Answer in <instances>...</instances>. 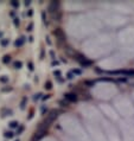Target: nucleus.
I'll return each instance as SVG.
<instances>
[{"label":"nucleus","instance_id":"nucleus-1","mask_svg":"<svg viewBox=\"0 0 134 141\" xmlns=\"http://www.w3.org/2000/svg\"><path fill=\"white\" fill-rule=\"evenodd\" d=\"M74 59H76V61H77V62H78L82 67H84V68H86V67H90V65H91V62H90V61H88L86 57H83L82 55H80V53H77V52H75V53H74Z\"/></svg>","mask_w":134,"mask_h":141},{"label":"nucleus","instance_id":"nucleus-2","mask_svg":"<svg viewBox=\"0 0 134 141\" xmlns=\"http://www.w3.org/2000/svg\"><path fill=\"white\" fill-rule=\"evenodd\" d=\"M59 2L58 1H52V2H50L49 4V6H48V10L51 12V13H57V12H59Z\"/></svg>","mask_w":134,"mask_h":141},{"label":"nucleus","instance_id":"nucleus-3","mask_svg":"<svg viewBox=\"0 0 134 141\" xmlns=\"http://www.w3.org/2000/svg\"><path fill=\"white\" fill-rule=\"evenodd\" d=\"M45 134H48V131H46V129H37L36 134L33 135L32 141H39L42 138L45 136Z\"/></svg>","mask_w":134,"mask_h":141},{"label":"nucleus","instance_id":"nucleus-4","mask_svg":"<svg viewBox=\"0 0 134 141\" xmlns=\"http://www.w3.org/2000/svg\"><path fill=\"white\" fill-rule=\"evenodd\" d=\"M64 100L67 102H76L77 101V95L75 93H67V94H64Z\"/></svg>","mask_w":134,"mask_h":141},{"label":"nucleus","instance_id":"nucleus-5","mask_svg":"<svg viewBox=\"0 0 134 141\" xmlns=\"http://www.w3.org/2000/svg\"><path fill=\"white\" fill-rule=\"evenodd\" d=\"M58 114H59V111L58 110H56V109H52V110H50L49 111V114H48V119L50 120V121H55L56 120V117L58 116Z\"/></svg>","mask_w":134,"mask_h":141},{"label":"nucleus","instance_id":"nucleus-6","mask_svg":"<svg viewBox=\"0 0 134 141\" xmlns=\"http://www.w3.org/2000/svg\"><path fill=\"white\" fill-rule=\"evenodd\" d=\"M54 35L56 36L59 40H65V39H64V38H65V35H64V32H63V30H62V29H55Z\"/></svg>","mask_w":134,"mask_h":141},{"label":"nucleus","instance_id":"nucleus-7","mask_svg":"<svg viewBox=\"0 0 134 141\" xmlns=\"http://www.w3.org/2000/svg\"><path fill=\"white\" fill-rule=\"evenodd\" d=\"M25 37H20V38H18L17 40H16V43H14V45L17 46V47H20V46H23L24 45V43H25Z\"/></svg>","mask_w":134,"mask_h":141},{"label":"nucleus","instance_id":"nucleus-8","mask_svg":"<svg viewBox=\"0 0 134 141\" xmlns=\"http://www.w3.org/2000/svg\"><path fill=\"white\" fill-rule=\"evenodd\" d=\"M119 75H127V76H134V70H122V71H119Z\"/></svg>","mask_w":134,"mask_h":141},{"label":"nucleus","instance_id":"nucleus-9","mask_svg":"<svg viewBox=\"0 0 134 141\" xmlns=\"http://www.w3.org/2000/svg\"><path fill=\"white\" fill-rule=\"evenodd\" d=\"M12 115V110H10V109H2V113H1V116L2 117H5V116H11Z\"/></svg>","mask_w":134,"mask_h":141},{"label":"nucleus","instance_id":"nucleus-10","mask_svg":"<svg viewBox=\"0 0 134 141\" xmlns=\"http://www.w3.org/2000/svg\"><path fill=\"white\" fill-rule=\"evenodd\" d=\"M54 75H55V77L57 78V81L59 82V83H62L63 82V78H62V76H61V72L57 70V71H54Z\"/></svg>","mask_w":134,"mask_h":141},{"label":"nucleus","instance_id":"nucleus-11","mask_svg":"<svg viewBox=\"0 0 134 141\" xmlns=\"http://www.w3.org/2000/svg\"><path fill=\"white\" fill-rule=\"evenodd\" d=\"M10 62H11V56L10 55H5L4 58H2V63L4 64H8Z\"/></svg>","mask_w":134,"mask_h":141},{"label":"nucleus","instance_id":"nucleus-12","mask_svg":"<svg viewBox=\"0 0 134 141\" xmlns=\"http://www.w3.org/2000/svg\"><path fill=\"white\" fill-rule=\"evenodd\" d=\"M4 136H5V138H8V139H12V138L14 136V133H13V132H8V131H6V132L4 133Z\"/></svg>","mask_w":134,"mask_h":141},{"label":"nucleus","instance_id":"nucleus-13","mask_svg":"<svg viewBox=\"0 0 134 141\" xmlns=\"http://www.w3.org/2000/svg\"><path fill=\"white\" fill-rule=\"evenodd\" d=\"M24 129H25V128H24V126H23V125H19V126H18V128H17V133H16V134H17V135H20V134L24 132Z\"/></svg>","mask_w":134,"mask_h":141},{"label":"nucleus","instance_id":"nucleus-14","mask_svg":"<svg viewBox=\"0 0 134 141\" xmlns=\"http://www.w3.org/2000/svg\"><path fill=\"white\" fill-rule=\"evenodd\" d=\"M19 125H20V123H19L18 121H11V122H10V127H11V128H18Z\"/></svg>","mask_w":134,"mask_h":141},{"label":"nucleus","instance_id":"nucleus-15","mask_svg":"<svg viewBox=\"0 0 134 141\" xmlns=\"http://www.w3.org/2000/svg\"><path fill=\"white\" fill-rule=\"evenodd\" d=\"M58 103H59V106L63 107V108H68V107H69V102H67L65 100H61Z\"/></svg>","mask_w":134,"mask_h":141},{"label":"nucleus","instance_id":"nucleus-16","mask_svg":"<svg viewBox=\"0 0 134 141\" xmlns=\"http://www.w3.org/2000/svg\"><path fill=\"white\" fill-rule=\"evenodd\" d=\"M13 67H14V69H21L23 63H21V62H14V63H13Z\"/></svg>","mask_w":134,"mask_h":141},{"label":"nucleus","instance_id":"nucleus-17","mask_svg":"<svg viewBox=\"0 0 134 141\" xmlns=\"http://www.w3.org/2000/svg\"><path fill=\"white\" fill-rule=\"evenodd\" d=\"M42 19H43V23H44L45 25H48V18H46L45 12H42Z\"/></svg>","mask_w":134,"mask_h":141},{"label":"nucleus","instance_id":"nucleus-18","mask_svg":"<svg viewBox=\"0 0 134 141\" xmlns=\"http://www.w3.org/2000/svg\"><path fill=\"white\" fill-rule=\"evenodd\" d=\"M44 87H45V89H48V90H50V89L52 88V83H51L50 81H48V82H45V84H44Z\"/></svg>","mask_w":134,"mask_h":141},{"label":"nucleus","instance_id":"nucleus-19","mask_svg":"<svg viewBox=\"0 0 134 141\" xmlns=\"http://www.w3.org/2000/svg\"><path fill=\"white\" fill-rule=\"evenodd\" d=\"M26 102H27V99H26V97H24V99L21 100V102H20V108H21V109H24V108H25Z\"/></svg>","mask_w":134,"mask_h":141},{"label":"nucleus","instance_id":"nucleus-20","mask_svg":"<svg viewBox=\"0 0 134 141\" xmlns=\"http://www.w3.org/2000/svg\"><path fill=\"white\" fill-rule=\"evenodd\" d=\"M8 43H10V40H8V39H6V38H4V39L1 40V46H4V47H5V46H7V45H8Z\"/></svg>","mask_w":134,"mask_h":141},{"label":"nucleus","instance_id":"nucleus-21","mask_svg":"<svg viewBox=\"0 0 134 141\" xmlns=\"http://www.w3.org/2000/svg\"><path fill=\"white\" fill-rule=\"evenodd\" d=\"M42 96H43V95H42V93H38V94H36V95L33 96V100H34V101H38L39 99H42Z\"/></svg>","mask_w":134,"mask_h":141},{"label":"nucleus","instance_id":"nucleus-22","mask_svg":"<svg viewBox=\"0 0 134 141\" xmlns=\"http://www.w3.org/2000/svg\"><path fill=\"white\" fill-rule=\"evenodd\" d=\"M0 82H1V83H6V82H8V77H7V76H2V77H0Z\"/></svg>","mask_w":134,"mask_h":141},{"label":"nucleus","instance_id":"nucleus-23","mask_svg":"<svg viewBox=\"0 0 134 141\" xmlns=\"http://www.w3.org/2000/svg\"><path fill=\"white\" fill-rule=\"evenodd\" d=\"M11 5H12L13 7H16V8L19 7V2H18V1H11Z\"/></svg>","mask_w":134,"mask_h":141},{"label":"nucleus","instance_id":"nucleus-24","mask_svg":"<svg viewBox=\"0 0 134 141\" xmlns=\"http://www.w3.org/2000/svg\"><path fill=\"white\" fill-rule=\"evenodd\" d=\"M12 89H13V88L8 85V87H6V88H2V89H1V91H4V93H5V91H11Z\"/></svg>","mask_w":134,"mask_h":141},{"label":"nucleus","instance_id":"nucleus-25","mask_svg":"<svg viewBox=\"0 0 134 141\" xmlns=\"http://www.w3.org/2000/svg\"><path fill=\"white\" fill-rule=\"evenodd\" d=\"M32 27H33V24H32V23H30V24L27 25V27H26V30H27L29 32H31V31H32Z\"/></svg>","mask_w":134,"mask_h":141},{"label":"nucleus","instance_id":"nucleus-26","mask_svg":"<svg viewBox=\"0 0 134 141\" xmlns=\"http://www.w3.org/2000/svg\"><path fill=\"white\" fill-rule=\"evenodd\" d=\"M13 23H14V25H16V26H19V24H20V21H19V18H14Z\"/></svg>","mask_w":134,"mask_h":141},{"label":"nucleus","instance_id":"nucleus-27","mask_svg":"<svg viewBox=\"0 0 134 141\" xmlns=\"http://www.w3.org/2000/svg\"><path fill=\"white\" fill-rule=\"evenodd\" d=\"M84 84H86V85H88V87H90V85H93V84H94V81H86V82H84Z\"/></svg>","mask_w":134,"mask_h":141},{"label":"nucleus","instance_id":"nucleus-28","mask_svg":"<svg viewBox=\"0 0 134 141\" xmlns=\"http://www.w3.org/2000/svg\"><path fill=\"white\" fill-rule=\"evenodd\" d=\"M45 111H48V108H45V106H43V107H42V114L44 115V114H45Z\"/></svg>","mask_w":134,"mask_h":141},{"label":"nucleus","instance_id":"nucleus-29","mask_svg":"<svg viewBox=\"0 0 134 141\" xmlns=\"http://www.w3.org/2000/svg\"><path fill=\"white\" fill-rule=\"evenodd\" d=\"M49 99H50V95H49V94H48V95H44V96L42 97V100H44V101H45V100H49Z\"/></svg>","mask_w":134,"mask_h":141},{"label":"nucleus","instance_id":"nucleus-30","mask_svg":"<svg viewBox=\"0 0 134 141\" xmlns=\"http://www.w3.org/2000/svg\"><path fill=\"white\" fill-rule=\"evenodd\" d=\"M29 69H30V70H31V71L33 70V64H32V63H31V62H30V63H29Z\"/></svg>","mask_w":134,"mask_h":141},{"label":"nucleus","instance_id":"nucleus-31","mask_svg":"<svg viewBox=\"0 0 134 141\" xmlns=\"http://www.w3.org/2000/svg\"><path fill=\"white\" fill-rule=\"evenodd\" d=\"M32 14H33L32 10H29V12H27V16H29V17H32Z\"/></svg>","mask_w":134,"mask_h":141},{"label":"nucleus","instance_id":"nucleus-32","mask_svg":"<svg viewBox=\"0 0 134 141\" xmlns=\"http://www.w3.org/2000/svg\"><path fill=\"white\" fill-rule=\"evenodd\" d=\"M72 72H74V73H76V75H80V73H81V71H80V70H75V69L72 70Z\"/></svg>","mask_w":134,"mask_h":141},{"label":"nucleus","instance_id":"nucleus-33","mask_svg":"<svg viewBox=\"0 0 134 141\" xmlns=\"http://www.w3.org/2000/svg\"><path fill=\"white\" fill-rule=\"evenodd\" d=\"M45 39H46V43H48L49 45H51V42H50V39H49V37H46Z\"/></svg>","mask_w":134,"mask_h":141},{"label":"nucleus","instance_id":"nucleus-34","mask_svg":"<svg viewBox=\"0 0 134 141\" xmlns=\"http://www.w3.org/2000/svg\"><path fill=\"white\" fill-rule=\"evenodd\" d=\"M50 55H51L52 59H55V53H54V51H50Z\"/></svg>","mask_w":134,"mask_h":141},{"label":"nucleus","instance_id":"nucleus-35","mask_svg":"<svg viewBox=\"0 0 134 141\" xmlns=\"http://www.w3.org/2000/svg\"><path fill=\"white\" fill-rule=\"evenodd\" d=\"M68 78H69V79H71V78H72V73H71V72H69V73H68Z\"/></svg>","mask_w":134,"mask_h":141},{"label":"nucleus","instance_id":"nucleus-36","mask_svg":"<svg viewBox=\"0 0 134 141\" xmlns=\"http://www.w3.org/2000/svg\"><path fill=\"white\" fill-rule=\"evenodd\" d=\"M43 57H44V50H42V52H40V58L43 59Z\"/></svg>","mask_w":134,"mask_h":141},{"label":"nucleus","instance_id":"nucleus-37","mask_svg":"<svg viewBox=\"0 0 134 141\" xmlns=\"http://www.w3.org/2000/svg\"><path fill=\"white\" fill-rule=\"evenodd\" d=\"M30 4H31V1H25V6H30Z\"/></svg>","mask_w":134,"mask_h":141},{"label":"nucleus","instance_id":"nucleus-38","mask_svg":"<svg viewBox=\"0 0 134 141\" xmlns=\"http://www.w3.org/2000/svg\"><path fill=\"white\" fill-rule=\"evenodd\" d=\"M29 40L30 42H33V37H29Z\"/></svg>","mask_w":134,"mask_h":141},{"label":"nucleus","instance_id":"nucleus-39","mask_svg":"<svg viewBox=\"0 0 134 141\" xmlns=\"http://www.w3.org/2000/svg\"><path fill=\"white\" fill-rule=\"evenodd\" d=\"M57 64H58V62H55V61L52 62V65H57Z\"/></svg>","mask_w":134,"mask_h":141},{"label":"nucleus","instance_id":"nucleus-40","mask_svg":"<svg viewBox=\"0 0 134 141\" xmlns=\"http://www.w3.org/2000/svg\"><path fill=\"white\" fill-rule=\"evenodd\" d=\"M0 37H2V32H0Z\"/></svg>","mask_w":134,"mask_h":141},{"label":"nucleus","instance_id":"nucleus-41","mask_svg":"<svg viewBox=\"0 0 134 141\" xmlns=\"http://www.w3.org/2000/svg\"><path fill=\"white\" fill-rule=\"evenodd\" d=\"M17 141H19V140H17Z\"/></svg>","mask_w":134,"mask_h":141}]
</instances>
